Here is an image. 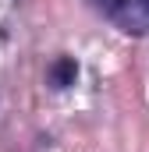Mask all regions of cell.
<instances>
[{
    "label": "cell",
    "instance_id": "cell-1",
    "mask_svg": "<svg viewBox=\"0 0 149 152\" xmlns=\"http://www.w3.org/2000/svg\"><path fill=\"white\" fill-rule=\"evenodd\" d=\"M103 14H110L124 32H146L149 28V0H96Z\"/></svg>",
    "mask_w": 149,
    "mask_h": 152
},
{
    "label": "cell",
    "instance_id": "cell-2",
    "mask_svg": "<svg viewBox=\"0 0 149 152\" xmlns=\"http://www.w3.org/2000/svg\"><path fill=\"white\" fill-rule=\"evenodd\" d=\"M74 78H78V64H74V57H60V60H53V67H50V81H53L57 88L74 85Z\"/></svg>",
    "mask_w": 149,
    "mask_h": 152
}]
</instances>
